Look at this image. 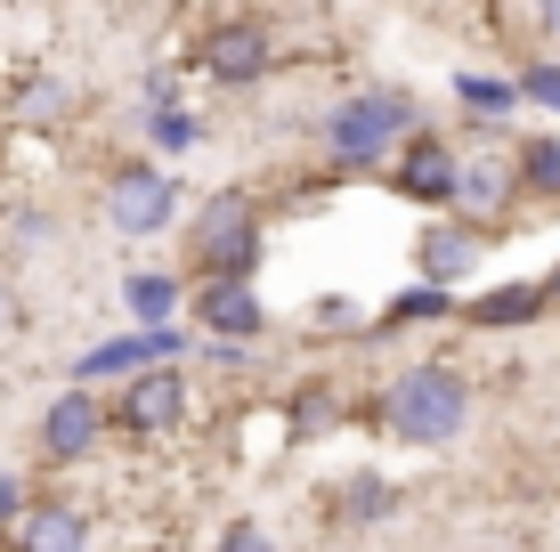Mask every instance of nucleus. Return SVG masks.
I'll list each match as a JSON object with an SVG mask.
<instances>
[{
    "label": "nucleus",
    "mask_w": 560,
    "mask_h": 552,
    "mask_svg": "<svg viewBox=\"0 0 560 552\" xmlns=\"http://www.w3.org/2000/svg\"><path fill=\"white\" fill-rule=\"evenodd\" d=\"M545 301H552V309H560V269H552V277H545Z\"/></svg>",
    "instance_id": "c756f323"
},
{
    "label": "nucleus",
    "mask_w": 560,
    "mask_h": 552,
    "mask_svg": "<svg viewBox=\"0 0 560 552\" xmlns=\"http://www.w3.org/2000/svg\"><path fill=\"white\" fill-rule=\"evenodd\" d=\"M455 317L479 326V333H512V326L552 317V301H545V284H495V293H479V301H455Z\"/></svg>",
    "instance_id": "4468645a"
},
{
    "label": "nucleus",
    "mask_w": 560,
    "mask_h": 552,
    "mask_svg": "<svg viewBox=\"0 0 560 552\" xmlns=\"http://www.w3.org/2000/svg\"><path fill=\"white\" fill-rule=\"evenodd\" d=\"M536 25H545L552 42H560V0H536Z\"/></svg>",
    "instance_id": "c85d7f7f"
},
{
    "label": "nucleus",
    "mask_w": 560,
    "mask_h": 552,
    "mask_svg": "<svg viewBox=\"0 0 560 552\" xmlns=\"http://www.w3.org/2000/svg\"><path fill=\"white\" fill-rule=\"evenodd\" d=\"M308 326H317L325 341H358V333H365V301H350V293H325L317 309H308Z\"/></svg>",
    "instance_id": "5701e85b"
},
{
    "label": "nucleus",
    "mask_w": 560,
    "mask_h": 552,
    "mask_svg": "<svg viewBox=\"0 0 560 552\" xmlns=\"http://www.w3.org/2000/svg\"><path fill=\"white\" fill-rule=\"evenodd\" d=\"M196 66L220 90H260L277 73V42H268V25H253V16H228V25H211L196 42Z\"/></svg>",
    "instance_id": "20e7f679"
},
{
    "label": "nucleus",
    "mask_w": 560,
    "mask_h": 552,
    "mask_svg": "<svg viewBox=\"0 0 560 552\" xmlns=\"http://www.w3.org/2000/svg\"><path fill=\"white\" fill-rule=\"evenodd\" d=\"M390 155H398V163H390V187H398V196L422 203V212H447V196H455V146L439 139V130L415 122Z\"/></svg>",
    "instance_id": "423d86ee"
},
{
    "label": "nucleus",
    "mask_w": 560,
    "mask_h": 552,
    "mask_svg": "<svg viewBox=\"0 0 560 552\" xmlns=\"http://www.w3.org/2000/svg\"><path fill=\"white\" fill-rule=\"evenodd\" d=\"M422 326H455V284H431V277L407 284L382 317H365L358 341H374V333H422Z\"/></svg>",
    "instance_id": "2eb2a0df"
},
{
    "label": "nucleus",
    "mask_w": 560,
    "mask_h": 552,
    "mask_svg": "<svg viewBox=\"0 0 560 552\" xmlns=\"http://www.w3.org/2000/svg\"><path fill=\"white\" fill-rule=\"evenodd\" d=\"M415 122H422V98H415V90L374 82V90H358V98L325 106L317 139H325V163H334V171H374Z\"/></svg>",
    "instance_id": "f03ea898"
},
{
    "label": "nucleus",
    "mask_w": 560,
    "mask_h": 552,
    "mask_svg": "<svg viewBox=\"0 0 560 552\" xmlns=\"http://www.w3.org/2000/svg\"><path fill=\"white\" fill-rule=\"evenodd\" d=\"M122 309H130V326H171V317H179V277L171 269H130Z\"/></svg>",
    "instance_id": "f3484780"
},
{
    "label": "nucleus",
    "mask_w": 560,
    "mask_h": 552,
    "mask_svg": "<svg viewBox=\"0 0 560 552\" xmlns=\"http://www.w3.org/2000/svg\"><path fill=\"white\" fill-rule=\"evenodd\" d=\"M73 106H82V90H73V82H57V73H42V82H33L25 98H16V122H42V130H49V122H66Z\"/></svg>",
    "instance_id": "4be33fe9"
},
{
    "label": "nucleus",
    "mask_w": 560,
    "mask_h": 552,
    "mask_svg": "<svg viewBox=\"0 0 560 552\" xmlns=\"http://www.w3.org/2000/svg\"><path fill=\"white\" fill-rule=\"evenodd\" d=\"M455 98L471 106V122H504V114L520 106V90L504 82V73H455Z\"/></svg>",
    "instance_id": "412c9836"
},
{
    "label": "nucleus",
    "mask_w": 560,
    "mask_h": 552,
    "mask_svg": "<svg viewBox=\"0 0 560 552\" xmlns=\"http://www.w3.org/2000/svg\"><path fill=\"white\" fill-rule=\"evenodd\" d=\"M25 496H33V488H25V471H0V537L16 528V512H25Z\"/></svg>",
    "instance_id": "a878e982"
},
{
    "label": "nucleus",
    "mask_w": 560,
    "mask_h": 552,
    "mask_svg": "<svg viewBox=\"0 0 560 552\" xmlns=\"http://www.w3.org/2000/svg\"><path fill=\"white\" fill-rule=\"evenodd\" d=\"M512 196H520V179H512V155H455V196H447V212H463L471 227H488V220H504L512 212Z\"/></svg>",
    "instance_id": "6e6552de"
},
{
    "label": "nucleus",
    "mask_w": 560,
    "mask_h": 552,
    "mask_svg": "<svg viewBox=\"0 0 560 552\" xmlns=\"http://www.w3.org/2000/svg\"><path fill=\"white\" fill-rule=\"evenodd\" d=\"M98 439H106V398L90 383H66L42 407V455H49V463H82Z\"/></svg>",
    "instance_id": "0eeeda50"
},
{
    "label": "nucleus",
    "mask_w": 560,
    "mask_h": 552,
    "mask_svg": "<svg viewBox=\"0 0 560 552\" xmlns=\"http://www.w3.org/2000/svg\"><path fill=\"white\" fill-rule=\"evenodd\" d=\"M154 357H187V333L179 326H130L98 341V350L73 357V383H98V374H130V366H154Z\"/></svg>",
    "instance_id": "9d476101"
},
{
    "label": "nucleus",
    "mask_w": 560,
    "mask_h": 552,
    "mask_svg": "<svg viewBox=\"0 0 560 552\" xmlns=\"http://www.w3.org/2000/svg\"><path fill=\"white\" fill-rule=\"evenodd\" d=\"M106 220L122 227V236H154V227L179 220V179H171L163 163H122L106 179Z\"/></svg>",
    "instance_id": "39448f33"
},
{
    "label": "nucleus",
    "mask_w": 560,
    "mask_h": 552,
    "mask_svg": "<svg viewBox=\"0 0 560 552\" xmlns=\"http://www.w3.org/2000/svg\"><path fill=\"white\" fill-rule=\"evenodd\" d=\"M512 90H520V98H528V106L560 114V66H552V57H536V66H520V73H512Z\"/></svg>",
    "instance_id": "b1692460"
},
{
    "label": "nucleus",
    "mask_w": 560,
    "mask_h": 552,
    "mask_svg": "<svg viewBox=\"0 0 560 552\" xmlns=\"http://www.w3.org/2000/svg\"><path fill=\"white\" fill-rule=\"evenodd\" d=\"M479 252H488V244H479V227L463 220V212H455V220H431V227L415 236V269L431 277V284H463V277L479 269Z\"/></svg>",
    "instance_id": "f8f14e48"
},
{
    "label": "nucleus",
    "mask_w": 560,
    "mask_h": 552,
    "mask_svg": "<svg viewBox=\"0 0 560 552\" xmlns=\"http://www.w3.org/2000/svg\"><path fill=\"white\" fill-rule=\"evenodd\" d=\"M9 236L25 244V252H42V244L57 236V220H49V212H33V203H16V212H9Z\"/></svg>",
    "instance_id": "393cba45"
},
{
    "label": "nucleus",
    "mask_w": 560,
    "mask_h": 552,
    "mask_svg": "<svg viewBox=\"0 0 560 552\" xmlns=\"http://www.w3.org/2000/svg\"><path fill=\"white\" fill-rule=\"evenodd\" d=\"M512 179L528 196H560V130H536V139L512 146Z\"/></svg>",
    "instance_id": "a211bd4d"
},
{
    "label": "nucleus",
    "mask_w": 560,
    "mask_h": 552,
    "mask_svg": "<svg viewBox=\"0 0 560 552\" xmlns=\"http://www.w3.org/2000/svg\"><path fill=\"white\" fill-rule=\"evenodd\" d=\"M139 98H147V106L179 98V73H171V66H147V73H139Z\"/></svg>",
    "instance_id": "bb28decb"
},
{
    "label": "nucleus",
    "mask_w": 560,
    "mask_h": 552,
    "mask_svg": "<svg viewBox=\"0 0 560 552\" xmlns=\"http://www.w3.org/2000/svg\"><path fill=\"white\" fill-rule=\"evenodd\" d=\"M106 423H122L130 439H163V431L187 423V374L179 357H154V366H130L122 398L106 407Z\"/></svg>",
    "instance_id": "7ed1b4c3"
},
{
    "label": "nucleus",
    "mask_w": 560,
    "mask_h": 552,
    "mask_svg": "<svg viewBox=\"0 0 560 552\" xmlns=\"http://www.w3.org/2000/svg\"><path fill=\"white\" fill-rule=\"evenodd\" d=\"M260 260H268V227H236V236L187 244V269L196 277H253Z\"/></svg>",
    "instance_id": "dca6fc26"
},
{
    "label": "nucleus",
    "mask_w": 560,
    "mask_h": 552,
    "mask_svg": "<svg viewBox=\"0 0 560 552\" xmlns=\"http://www.w3.org/2000/svg\"><path fill=\"white\" fill-rule=\"evenodd\" d=\"M139 130L154 139V155H187V146H203V122H196V114H187L179 98L147 106V114H139Z\"/></svg>",
    "instance_id": "aec40b11"
},
{
    "label": "nucleus",
    "mask_w": 560,
    "mask_h": 552,
    "mask_svg": "<svg viewBox=\"0 0 560 552\" xmlns=\"http://www.w3.org/2000/svg\"><path fill=\"white\" fill-rule=\"evenodd\" d=\"M220 544H236V552H253V544H260V520H228V528H220Z\"/></svg>",
    "instance_id": "cd10ccee"
},
{
    "label": "nucleus",
    "mask_w": 560,
    "mask_h": 552,
    "mask_svg": "<svg viewBox=\"0 0 560 552\" xmlns=\"http://www.w3.org/2000/svg\"><path fill=\"white\" fill-rule=\"evenodd\" d=\"M9 537L33 544V552H66V544H90V512L66 504V496H25V512H16Z\"/></svg>",
    "instance_id": "ddd939ff"
},
{
    "label": "nucleus",
    "mask_w": 560,
    "mask_h": 552,
    "mask_svg": "<svg viewBox=\"0 0 560 552\" xmlns=\"http://www.w3.org/2000/svg\"><path fill=\"white\" fill-rule=\"evenodd\" d=\"M398 504H407V488L382 480V471H350L341 488H325V520L350 528V537H365V528H382V520H398Z\"/></svg>",
    "instance_id": "9b49d317"
},
{
    "label": "nucleus",
    "mask_w": 560,
    "mask_h": 552,
    "mask_svg": "<svg viewBox=\"0 0 560 552\" xmlns=\"http://www.w3.org/2000/svg\"><path fill=\"white\" fill-rule=\"evenodd\" d=\"M463 423H471V374L455 366V357H422V366H407L390 383V398H382V431H390L398 447H455Z\"/></svg>",
    "instance_id": "f257e3e1"
},
{
    "label": "nucleus",
    "mask_w": 560,
    "mask_h": 552,
    "mask_svg": "<svg viewBox=\"0 0 560 552\" xmlns=\"http://www.w3.org/2000/svg\"><path fill=\"white\" fill-rule=\"evenodd\" d=\"M325 423H341V383L334 374H308L293 390V439H325Z\"/></svg>",
    "instance_id": "6ab92c4d"
},
{
    "label": "nucleus",
    "mask_w": 560,
    "mask_h": 552,
    "mask_svg": "<svg viewBox=\"0 0 560 552\" xmlns=\"http://www.w3.org/2000/svg\"><path fill=\"white\" fill-rule=\"evenodd\" d=\"M196 326H203L211 341H260V333H268V309H260L253 277H203Z\"/></svg>",
    "instance_id": "1a4fd4ad"
}]
</instances>
